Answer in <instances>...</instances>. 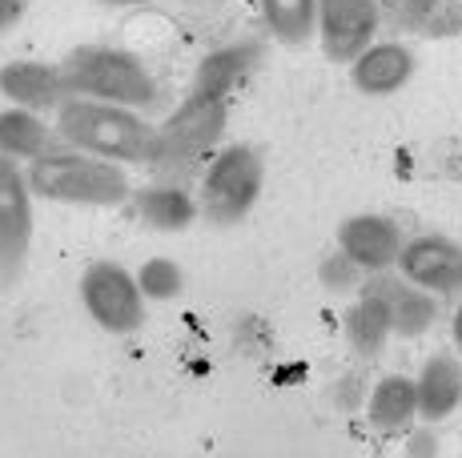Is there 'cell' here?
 <instances>
[{
    "mask_svg": "<svg viewBox=\"0 0 462 458\" xmlns=\"http://www.w3.org/2000/svg\"><path fill=\"white\" fill-rule=\"evenodd\" d=\"M52 117H57L52 121L57 145L81 149L88 157H101V161L121 165V169L145 165L149 153H153V129L157 125L149 121V113L85 101V96H69Z\"/></svg>",
    "mask_w": 462,
    "mask_h": 458,
    "instance_id": "6da1fadb",
    "label": "cell"
},
{
    "mask_svg": "<svg viewBox=\"0 0 462 458\" xmlns=\"http://www.w3.org/2000/svg\"><path fill=\"white\" fill-rule=\"evenodd\" d=\"M226 125H229V101L189 89L165 121H157L153 153H149L145 165L157 173V181L185 185L226 145Z\"/></svg>",
    "mask_w": 462,
    "mask_h": 458,
    "instance_id": "7a4b0ae2",
    "label": "cell"
},
{
    "mask_svg": "<svg viewBox=\"0 0 462 458\" xmlns=\"http://www.w3.org/2000/svg\"><path fill=\"white\" fill-rule=\"evenodd\" d=\"M24 181H29L32 197L77 209H117L129 206L133 197L129 169L69 145H52L49 153H41L37 161L24 165Z\"/></svg>",
    "mask_w": 462,
    "mask_h": 458,
    "instance_id": "3957f363",
    "label": "cell"
},
{
    "mask_svg": "<svg viewBox=\"0 0 462 458\" xmlns=\"http://www.w3.org/2000/svg\"><path fill=\"white\" fill-rule=\"evenodd\" d=\"M60 77H65L69 96H85V101L121 105V109L137 113H149L162 105L157 73L137 52L121 45H77L60 60Z\"/></svg>",
    "mask_w": 462,
    "mask_h": 458,
    "instance_id": "277c9868",
    "label": "cell"
},
{
    "mask_svg": "<svg viewBox=\"0 0 462 458\" xmlns=\"http://www.w3.org/2000/svg\"><path fill=\"white\" fill-rule=\"evenodd\" d=\"M265 189V157L250 141H229L201 165L198 209L213 225H237L254 214Z\"/></svg>",
    "mask_w": 462,
    "mask_h": 458,
    "instance_id": "5b68a950",
    "label": "cell"
},
{
    "mask_svg": "<svg viewBox=\"0 0 462 458\" xmlns=\"http://www.w3.org/2000/svg\"><path fill=\"white\" fill-rule=\"evenodd\" d=\"M77 289H81V306L97 330L125 338V334H137L145 325V298H141L133 270L121 261H88Z\"/></svg>",
    "mask_w": 462,
    "mask_h": 458,
    "instance_id": "8992f818",
    "label": "cell"
},
{
    "mask_svg": "<svg viewBox=\"0 0 462 458\" xmlns=\"http://www.w3.org/2000/svg\"><path fill=\"white\" fill-rule=\"evenodd\" d=\"M394 274L411 286L442 298H462V242L447 234H414L402 242Z\"/></svg>",
    "mask_w": 462,
    "mask_h": 458,
    "instance_id": "52a82bcc",
    "label": "cell"
},
{
    "mask_svg": "<svg viewBox=\"0 0 462 458\" xmlns=\"http://www.w3.org/2000/svg\"><path fill=\"white\" fill-rule=\"evenodd\" d=\"M32 189L24 181V165L0 157V278H16L29 261L37 214H32Z\"/></svg>",
    "mask_w": 462,
    "mask_h": 458,
    "instance_id": "ba28073f",
    "label": "cell"
},
{
    "mask_svg": "<svg viewBox=\"0 0 462 458\" xmlns=\"http://www.w3.org/2000/svg\"><path fill=\"white\" fill-rule=\"evenodd\" d=\"M382 5L378 0H318V29L322 52L337 65H350L366 45L378 41Z\"/></svg>",
    "mask_w": 462,
    "mask_h": 458,
    "instance_id": "9c48e42d",
    "label": "cell"
},
{
    "mask_svg": "<svg viewBox=\"0 0 462 458\" xmlns=\"http://www.w3.org/2000/svg\"><path fill=\"white\" fill-rule=\"evenodd\" d=\"M358 294H370L386 306L390 334H398V338H422V334H430L442 318L439 298L426 294L419 286H411V281H402L394 270H390V274H366Z\"/></svg>",
    "mask_w": 462,
    "mask_h": 458,
    "instance_id": "30bf717a",
    "label": "cell"
},
{
    "mask_svg": "<svg viewBox=\"0 0 462 458\" xmlns=\"http://www.w3.org/2000/svg\"><path fill=\"white\" fill-rule=\"evenodd\" d=\"M0 96L13 109H29V113H57L69 101L65 77L60 65L52 60H37V57H16L0 65Z\"/></svg>",
    "mask_w": 462,
    "mask_h": 458,
    "instance_id": "8fae6325",
    "label": "cell"
},
{
    "mask_svg": "<svg viewBox=\"0 0 462 458\" xmlns=\"http://www.w3.org/2000/svg\"><path fill=\"white\" fill-rule=\"evenodd\" d=\"M402 229L386 214H354L337 225V250L362 270V274H390L402 253Z\"/></svg>",
    "mask_w": 462,
    "mask_h": 458,
    "instance_id": "7c38bea8",
    "label": "cell"
},
{
    "mask_svg": "<svg viewBox=\"0 0 462 458\" xmlns=\"http://www.w3.org/2000/svg\"><path fill=\"white\" fill-rule=\"evenodd\" d=\"M419 73V57L402 41H374L350 60V85L362 96H394Z\"/></svg>",
    "mask_w": 462,
    "mask_h": 458,
    "instance_id": "4fadbf2b",
    "label": "cell"
},
{
    "mask_svg": "<svg viewBox=\"0 0 462 458\" xmlns=\"http://www.w3.org/2000/svg\"><path fill=\"white\" fill-rule=\"evenodd\" d=\"M133 214L141 225H149L153 234H181L201 217L198 209V193L181 181H145L133 185L129 197Z\"/></svg>",
    "mask_w": 462,
    "mask_h": 458,
    "instance_id": "5bb4252c",
    "label": "cell"
},
{
    "mask_svg": "<svg viewBox=\"0 0 462 458\" xmlns=\"http://www.w3.org/2000/svg\"><path fill=\"white\" fill-rule=\"evenodd\" d=\"M262 65V41L254 37H242V41H226V45L209 49L206 57L198 60L193 69V93H206V96H221L229 101V93L237 85L250 81V73Z\"/></svg>",
    "mask_w": 462,
    "mask_h": 458,
    "instance_id": "9a60e30c",
    "label": "cell"
},
{
    "mask_svg": "<svg viewBox=\"0 0 462 458\" xmlns=\"http://www.w3.org/2000/svg\"><path fill=\"white\" fill-rule=\"evenodd\" d=\"M414 398H419V418L426 426L455 418L462 407V358L450 350L426 358L414 374Z\"/></svg>",
    "mask_w": 462,
    "mask_h": 458,
    "instance_id": "2e32d148",
    "label": "cell"
},
{
    "mask_svg": "<svg viewBox=\"0 0 462 458\" xmlns=\"http://www.w3.org/2000/svg\"><path fill=\"white\" fill-rule=\"evenodd\" d=\"M366 422L374 430L398 435L419 422V398H414V378L411 374H382L362 398Z\"/></svg>",
    "mask_w": 462,
    "mask_h": 458,
    "instance_id": "e0dca14e",
    "label": "cell"
},
{
    "mask_svg": "<svg viewBox=\"0 0 462 458\" xmlns=\"http://www.w3.org/2000/svg\"><path fill=\"white\" fill-rule=\"evenodd\" d=\"M52 145H57V133H52V125L41 113L13 109V105L0 109V157H5V161L29 165V161H37L41 153H49Z\"/></svg>",
    "mask_w": 462,
    "mask_h": 458,
    "instance_id": "ac0fdd59",
    "label": "cell"
},
{
    "mask_svg": "<svg viewBox=\"0 0 462 458\" xmlns=\"http://www.w3.org/2000/svg\"><path fill=\"white\" fill-rule=\"evenodd\" d=\"M342 334H346V346H350L354 358H362V362L382 358L386 342L394 338V334H390L386 306H382L378 298H370V294H358L350 302V310H346V318H342Z\"/></svg>",
    "mask_w": 462,
    "mask_h": 458,
    "instance_id": "d6986e66",
    "label": "cell"
},
{
    "mask_svg": "<svg viewBox=\"0 0 462 458\" xmlns=\"http://www.w3.org/2000/svg\"><path fill=\"white\" fill-rule=\"evenodd\" d=\"M262 21L278 45H306L318 29V0H257Z\"/></svg>",
    "mask_w": 462,
    "mask_h": 458,
    "instance_id": "ffe728a7",
    "label": "cell"
},
{
    "mask_svg": "<svg viewBox=\"0 0 462 458\" xmlns=\"http://www.w3.org/2000/svg\"><path fill=\"white\" fill-rule=\"evenodd\" d=\"M133 278H137V289H141V298H145V306L149 302L165 306V302H177V298L185 294V270L177 266L173 258L141 261V270H133Z\"/></svg>",
    "mask_w": 462,
    "mask_h": 458,
    "instance_id": "44dd1931",
    "label": "cell"
},
{
    "mask_svg": "<svg viewBox=\"0 0 462 458\" xmlns=\"http://www.w3.org/2000/svg\"><path fill=\"white\" fill-rule=\"evenodd\" d=\"M378 5H382V24H390L398 32H426V24L434 21L442 0H378Z\"/></svg>",
    "mask_w": 462,
    "mask_h": 458,
    "instance_id": "7402d4cb",
    "label": "cell"
},
{
    "mask_svg": "<svg viewBox=\"0 0 462 458\" xmlns=\"http://www.w3.org/2000/svg\"><path fill=\"white\" fill-rule=\"evenodd\" d=\"M318 278H322V286L330 289V294H358L362 281H366V274H362L342 250L326 253L322 266H318Z\"/></svg>",
    "mask_w": 462,
    "mask_h": 458,
    "instance_id": "603a6c76",
    "label": "cell"
},
{
    "mask_svg": "<svg viewBox=\"0 0 462 458\" xmlns=\"http://www.w3.org/2000/svg\"><path fill=\"white\" fill-rule=\"evenodd\" d=\"M462 32V0H442L434 21L426 24V37H455Z\"/></svg>",
    "mask_w": 462,
    "mask_h": 458,
    "instance_id": "cb8c5ba5",
    "label": "cell"
},
{
    "mask_svg": "<svg viewBox=\"0 0 462 458\" xmlns=\"http://www.w3.org/2000/svg\"><path fill=\"white\" fill-rule=\"evenodd\" d=\"M29 13V0H0V37L8 29H16V21Z\"/></svg>",
    "mask_w": 462,
    "mask_h": 458,
    "instance_id": "d4e9b609",
    "label": "cell"
},
{
    "mask_svg": "<svg viewBox=\"0 0 462 458\" xmlns=\"http://www.w3.org/2000/svg\"><path fill=\"white\" fill-rule=\"evenodd\" d=\"M406 454L411 458H430L434 454V435L430 430H414L411 443H406Z\"/></svg>",
    "mask_w": 462,
    "mask_h": 458,
    "instance_id": "484cf974",
    "label": "cell"
},
{
    "mask_svg": "<svg viewBox=\"0 0 462 458\" xmlns=\"http://www.w3.org/2000/svg\"><path fill=\"white\" fill-rule=\"evenodd\" d=\"M450 342H455V350L462 354V298H458L455 314H450Z\"/></svg>",
    "mask_w": 462,
    "mask_h": 458,
    "instance_id": "4316f807",
    "label": "cell"
},
{
    "mask_svg": "<svg viewBox=\"0 0 462 458\" xmlns=\"http://www.w3.org/2000/svg\"><path fill=\"white\" fill-rule=\"evenodd\" d=\"M109 8H141V5H157V0H101Z\"/></svg>",
    "mask_w": 462,
    "mask_h": 458,
    "instance_id": "83f0119b",
    "label": "cell"
}]
</instances>
